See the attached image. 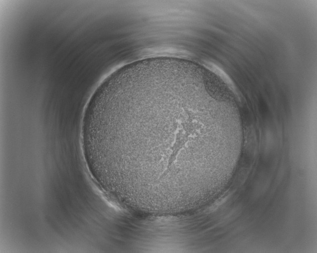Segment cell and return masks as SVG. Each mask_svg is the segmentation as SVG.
<instances>
[{"label": "cell", "instance_id": "cell-1", "mask_svg": "<svg viewBox=\"0 0 317 253\" xmlns=\"http://www.w3.org/2000/svg\"><path fill=\"white\" fill-rule=\"evenodd\" d=\"M185 93H148L117 105L109 123L115 163L127 181L168 193L183 187L189 136Z\"/></svg>", "mask_w": 317, "mask_h": 253}]
</instances>
